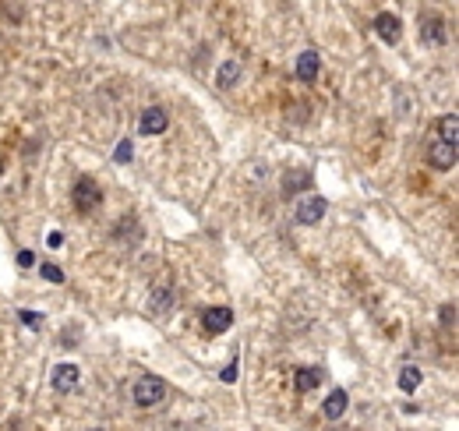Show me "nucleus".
I'll return each instance as SVG.
<instances>
[{
  "instance_id": "obj_19",
  "label": "nucleus",
  "mask_w": 459,
  "mask_h": 431,
  "mask_svg": "<svg viewBox=\"0 0 459 431\" xmlns=\"http://www.w3.org/2000/svg\"><path fill=\"white\" fill-rule=\"evenodd\" d=\"M32 262H36V258H32V251H18V266H22V269H29Z\"/></svg>"
},
{
  "instance_id": "obj_20",
  "label": "nucleus",
  "mask_w": 459,
  "mask_h": 431,
  "mask_svg": "<svg viewBox=\"0 0 459 431\" xmlns=\"http://www.w3.org/2000/svg\"><path fill=\"white\" fill-rule=\"evenodd\" d=\"M233 378H237V364L230 361V364L223 368V382H233Z\"/></svg>"
},
{
  "instance_id": "obj_5",
  "label": "nucleus",
  "mask_w": 459,
  "mask_h": 431,
  "mask_svg": "<svg viewBox=\"0 0 459 431\" xmlns=\"http://www.w3.org/2000/svg\"><path fill=\"white\" fill-rule=\"evenodd\" d=\"M325 212H329V205H325V198H318V195H311V198H301V202H297V223H304V226L322 223V219H325Z\"/></svg>"
},
{
  "instance_id": "obj_16",
  "label": "nucleus",
  "mask_w": 459,
  "mask_h": 431,
  "mask_svg": "<svg viewBox=\"0 0 459 431\" xmlns=\"http://www.w3.org/2000/svg\"><path fill=\"white\" fill-rule=\"evenodd\" d=\"M420 382H424V375H420V368H417V364H406V368L399 371V389H403L406 396H410Z\"/></svg>"
},
{
  "instance_id": "obj_18",
  "label": "nucleus",
  "mask_w": 459,
  "mask_h": 431,
  "mask_svg": "<svg viewBox=\"0 0 459 431\" xmlns=\"http://www.w3.org/2000/svg\"><path fill=\"white\" fill-rule=\"evenodd\" d=\"M131 156H135V145H131V138H124V142L117 145V156H114V159H117V163H131Z\"/></svg>"
},
{
  "instance_id": "obj_17",
  "label": "nucleus",
  "mask_w": 459,
  "mask_h": 431,
  "mask_svg": "<svg viewBox=\"0 0 459 431\" xmlns=\"http://www.w3.org/2000/svg\"><path fill=\"white\" fill-rule=\"evenodd\" d=\"M39 276L50 280V283H64V273H60V266H53V262H43V266H39Z\"/></svg>"
},
{
  "instance_id": "obj_11",
  "label": "nucleus",
  "mask_w": 459,
  "mask_h": 431,
  "mask_svg": "<svg viewBox=\"0 0 459 431\" xmlns=\"http://www.w3.org/2000/svg\"><path fill=\"white\" fill-rule=\"evenodd\" d=\"M318 67H322V57L315 50H301V57H297V78L301 81H315Z\"/></svg>"
},
{
  "instance_id": "obj_8",
  "label": "nucleus",
  "mask_w": 459,
  "mask_h": 431,
  "mask_svg": "<svg viewBox=\"0 0 459 431\" xmlns=\"http://www.w3.org/2000/svg\"><path fill=\"white\" fill-rule=\"evenodd\" d=\"M166 128H170V117H166L163 107H149L142 114V135H163Z\"/></svg>"
},
{
  "instance_id": "obj_9",
  "label": "nucleus",
  "mask_w": 459,
  "mask_h": 431,
  "mask_svg": "<svg viewBox=\"0 0 459 431\" xmlns=\"http://www.w3.org/2000/svg\"><path fill=\"white\" fill-rule=\"evenodd\" d=\"M375 32H378V39H385V43H399V39H403V25H399L396 15H378V18H375Z\"/></svg>"
},
{
  "instance_id": "obj_3",
  "label": "nucleus",
  "mask_w": 459,
  "mask_h": 431,
  "mask_svg": "<svg viewBox=\"0 0 459 431\" xmlns=\"http://www.w3.org/2000/svg\"><path fill=\"white\" fill-rule=\"evenodd\" d=\"M100 202H103V191L96 188V181L81 177V181L74 184V209H78V212H92Z\"/></svg>"
},
{
  "instance_id": "obj_13",
  "label": "nucleus",
  "mask_w": 459,
  "mask_h": 431,
  "mask_svg": "<svg viewBox=\"0 0 459 431\" xmlns=\"http://www.w3.org/2000/svg\"><path fill=\"white\" fill-rule=\"evenodd\" d=\"M322 385V371L318 368H301L297 375H294V389L297 392H311V389H318Z\"/></svg>"
},
{
  "instance_id": "obj_22",
  "label": "nucleus",
  "mask_w": 459,
  "mask_h": 431,
  "mask_svg": "<svg viewBox=\"0 0 459 431\" xmlns=\"http://www.w3.org/2000/svg\"><path fill=\"white\" fill-rule=\"evenodd\" d=\"M0 174H4V159H0Z\"/></svg>"
},
{
  "instance_id": "obj_12",
  "label": "nucleus",
  "mask_w": 459,
  "mask_h": 431,
  "mask_svg": "<svg viewBox=\"0 0 459 431\" xmlns=\"http://www.w3.org/2000/svg\"><path fill=\"white\" fill-rule=\"evenodd\" d=\"M346 403H350V399H346V392H343V389H332V392H329V399L322 403V413H325L329 420H339V417L346 413Z\"/></svg>"
},
{
  "instance_id": "obj_14",
  "label": "nucleus",
  "mask_w": 459,
  "mask_h": 431,
  "mask_svg": "<svg viewBox=\"0 0 459 431\" xmlns=\"http://www.w3.org/2000/svg\"><path fill=\"white\" fill-rule=\"evenodd\" d=\"M434 131H438V138H445V142H459V117H455V114H445V117L434 124Z\"/></svg>"
},
{
  "instance_id": "obj_2",
  "label": "nucleus",
  "mask_w": 459,
  "mask_h": 431,
  "mask_svg": "<svg viewBox=\"0 0 459 431\" xmlns=\"http://www.w3.org/2000/svg\"><path fill=\"white\" fill-rule=\"evenodd\" d=\"M455 159H459V149H455V142L434 138V142L427 145V163H431L434 170H452V166H455Z\"/></svg>"
},
{
  "instance_id": "obj_4",
  "label": "nucleus",
  "mask_w": 459,
  "mask_h": 431,
  "mask_svg": "<svg viewBox=\"0 0 459 431\" xmlns=\"http://www.w3.org/2000/svg\"><path fill=\"white\" fill-rule=\"evenodd\" d=\"M230 325H233V311H230V308L216 304V308H205V311H202V329H205L209 336H219V332H226Z\"/></svg>"
},
{
  "instance_id": "obj_6",
  "label": "nucleus",
  "mask_w": 459,
  "mask_h": 431,
  "mask_svg": "<svg viewBox=\"0 0 459 431\" xmlns=\"http://www.w3.org/2000/svg\"><path fill=\"white\" fill-rule=\"evenodd\" d=\"M420 39H424L427 46H445V39H448L445 18H438V15H427V18L420 22Z\"/></svg>"
},
{
  "instance_id": "obj_10",
  "label": "nucleus",
  "mask_w": 459,
  "mask_h": 431,
  "mask_svg": "<svg viewBox=\"0 0 459 431\" xmlns=\"http://www.w3.org/2000/svg\"><path fill=\"white\" fill-rule=\"evenodd\" d=\"M244 78V67L237 64V60H226L219 71H216V89H223V93H230L233 89V85Z\"/></svg>"
},
{
  "instance_id": "obj_21",
  "label": "nucleus",
  "mask_w": 459,
  "mask_h": 431,
  "mask_svg": "<svg viewBox=\"0 0 459 431\" xmlns=\"http://www.w3.org/2000/svg\"><path fill=\"white\" fill-rule=\"evenodd\" d=\"M60 244H64V233L53 230V233H50V247H60Z\"/></svg>"
},
{
  "instance_id": "obj_15",
  "label": "nucleus",
  "mask_w": 459,
  "mask_h": 431,
  "mask_svg": "<svg viewBox=\"0 0 459 431\" xmlns=\"http://www.w3.org/2000/svg\"><path fill=\"white\" fill-rule=\"evenodd\" d=\"M173 308V294L163 287V290H152V297H149V311L152 315H166Z\"/></svg>"
},
{
  "instance_id": "obj_1",
  "label": "nucleus",
  "mask_w": 459,
  "mask_h": 431,
  "mask_svg": "<svg viewBox=\"0 0 459 431\" xmlns=\"http://www.w3.org/2000/svg\"><path fill=\"white\" fill-rule=\"evenodd\" d=\"M131 399H135L138 406H159V403L166 399V382H163V378H156V375H145V378H138V382H135Z\"/></svg>"
},
{
  "instance_id": "obj_7",
  "label": "nucleus",
  "mask_w": 459,
  "mask_h": 431,
  "mask_svg": "<svg viewBox=\"0 0 459 431\" xmlns=\"http://www.w3.org/2000/svg\"><path fill=\"white\" fill-rule=\"evenodd\" d=\"M78 382H81V371L74 364H57L53 368V389L57 392H74Z\"/></svg>"
}]
</instances>
